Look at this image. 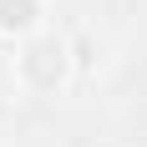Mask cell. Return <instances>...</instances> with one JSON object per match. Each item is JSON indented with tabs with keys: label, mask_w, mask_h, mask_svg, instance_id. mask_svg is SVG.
<instances>
[{
	"label": "cell",
	"mask_w": 147,
	"mask_h": 147,
	"mask_svg": "<svg viewBox=\"0 0 147 147\" xmlns=\"http://www.w3.org/2000/svg\"><path fill=\"white\" fill-rule=\"evenodd\" d=\"M26 71L36 76L41 86H51V81L61 76V46H56V41H36V46L26 51Z\"/></svg>",
	"instance_id": "obj_1"
},
{
	"label": "cell",
	"mask_w": 147,
	"mask_h": 147,
	"mask_svg": "<svg viewBox=\"0 0 147 147\" xmlns=\"http://www.w3.org/2000/svg\"><path fill=\"white\" fill-rule=\"evenodd\" d=\"M30 20V0H0V26H26Z\"/></svg>",
	"instance_id": "obj_2"
}]
</instances>
